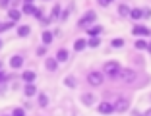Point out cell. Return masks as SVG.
<instances>
[{
    "mask_svg": "<svg viewBox=\"0 0 151 116\" xmlns=\"http://www.w3.org/2000/svg\"><path fill=\"white\" fill-rule=\"evenodd\" d=\"M120 70H122V68H120V64L114 62V60H111V62H107L105 66H103V76L107 74L111 79H116V77L120 76Z\"/></svg>",
    "mask_w": 151,
    "mask_h": 116,
    "instance_id": "obj_1",
    "label": "cell"
},
{
    "mask_svg": "<svg viewBox=\"0 0 151 116\" xmlns=\"http://www.w3.org/2000/svg\"><path fill=\"white\" fill-rule=\"evenodd\" d=\"M87 83L91 85V87H99V85L105 81V76H103V72H97V70H93V72H89L87 74Z\"/></svg>",
    "mask_w": 151,
    "mask_h": 116,
    "instance_id": "obj_2",
    "label": "cell"
},
{
    "mask_svg": "<svg viewBox=\"0 0 151 116\" xmlns=\"http://www.w3.org/2000/svg\"><path fill=\"white\" fill-rule=\"evenodd\" d=\"M112 108H114L116 112H126L130 108V101L126 97H118L114 103H112Z\"/></svg>",
    "mask_w": 151,
    "mask_h": 116,
    "instance_id": "obj_3",
    "label": "cell"
},
{
    "mask_svg": "<svg viewBox=\"0 0 151 116\" xmlns=\"http://www.w3.org/2000/svg\"><path fill=\"white\" fill-rule=\"evenodd\" d=\"M120 79H124L126 83H132L134 79H136V72L134 70H130V68H122V70H120Z\"/></svg>",
    "mask_w": 151,
    "mask_h": 116,
    "instance_id": "obj_4",
    "label": "cell"
},
{
    "mask_svg": "<svg viewBox=\"0 0 151 116\" xmlns=\"http://www.w3.org/2000/svg\"><path fill=\"white\" fill-rule=\"evenodd\" d=\"M23 66V56L22 54H12L10 56V68L12 70H19Z\"/></svg>",
    "mask_w": 151,
    "mask_h": 116,
    "instance_id": "obj_5",
    "label": "cell"
},
{
    "mask_svg": "<svg viewBox=\"0 0 151 116\" xmlns=\"http://www.w3.org/2000/svg\"><path fill=\"white\" fill-rule=\"evenodd\" d=\"M101 114H112L114 112V108H112V103H107V101H103L101 105H99V108H97Z\"/></svg>",
    "mask_w": 151,
    "mask_h": 116,
    "instance_id": "obj_6",
    "label": "cell"
},
{
    "mask_svg": "<svg viewBox=\"0 0 151 116\" xmlns=\"http://www.w3.org/2000/svg\"><path fill=\"white\" fill-rule=\"evenodd\" d=\"M35 77H37V74L33 70H25L22 74V79L25 81V83H33V81H35Z\"/></svg>",
    "mask_w": 151,
    "mask_h": 116,
    "instance_id": "obj_7",
    "label": "cell"
},
{
    "mask_svg": "<svg viewBox=\"0 0 151 116\" xmlns=\"http://www.w3.org/2000/svg\"><path fill=\"white\" fill-rule=\"evenodd\" d=\"M8 18H10V21H12V23H16V21H19V18H22V12H19V10L10 8L8 10Z\"/></svg>",
    "mask_w": 151,
    "mask_h": 116,
    "instance_id": "obj_8",
    "label": "cell"
},
{
    "mask_svg": "<svg viewBox=\"0 0 151 116\" xmlns=\"http://www.w3.org/2000/svg\"><path fill=\"white\" fill-rule=\"evenodd\" d=\"M132 33H134V35H139V37H145V35H149L151 31L147 29V27H143V25H136L132 29Z\"/></svg>",
    "mask_w": 151,
    "mask_h": 116,
    "instance_id": "obj_9",
    "label": "cell"
},
{
    "mask_svg": "<svg viewBox=\"0 0 151 116\" xmlns=\"http://www.w3.org/2000/svg\"><path fill=\"white\" fill-rule=\"evenodd\" d=\"M54 60H56V62H66V60H68V50L66 49H58Z\"/></svg>",
    "mask_w": 151,
    "mask_h": 116,
    "instance_id": "obj_10",
    "label": "cell"
},
{
    "mask_svg": "<svg viewBox=\"0 0 151 116\" xmlns=\"http://www.w3.org/2000/svg\"><path fill=\"white\" fill-rule=\"evenodd\" d=\"M23 95H25V97H33V95H37V87L33 83H25V87H23Z\"/></svg>",
    "mask_w": 151,
    "mask_h": 116,
    "instance_id": "obj_11",
    "label": "cell"
},
{
    "mask_svg": "<svg viewBox=\"0 0 151 116\" xmlns=\"http://www.w3.org/2000/svg\"><path fill=\"white\" fill-rule=\"evenodd\" d=\"M41 39H43V47H47V45H50V43H52V39H54V33H52V31H43Z\"/></svg>",
    "mask_w": 151,
    "mask_h": 116,
    "instance_id": "obj_12",
    "label": "cell"
},
{
    "mask_svg": "<svg viewBox=\"0 0 151 116\" xmlns=\"http://www.w3.org/2000/svg\"><path fill=\"white\" fill-rule=\"evenodd\" d=\"M45 68H47L49 72H56V68H58V62L54 60V58H47V60H45Z\"/></svg>",
    "mask_w": 151,
    "mask_h": 116,
    "instance_id": "obj_13",
    "label": "cell"
},
{
    "mask_svg": "<svg viewBox=\"0 0 151 116\" xmlns=\"http://www.w3.org/2000/svg\"><path fill=\"white\" fill-rule=\"evenodd\" d=\"M91 21H95V12H87L83 16V18L80 19V25H87V23H91Z\"/></svg>",
    "mask_w": 151,
    "mask_h": 116,
    "instance_id": "obj_14",
    "label": "cell"
},
{
    "mask_svg": "<svg viewBox=\"0 0 151 116\" xmlns=\"http://www.w3.org/2000/svg\"><path fill=\"white\" fill-rule=\"evenodd\" d=\"M16 33H18V37H22V39H23V37H29V33H31V27H29V25H19Z\"/></svg>",
    "mask_w": 151,
    "mask_h": 116,
    "instance_id": "obj_15",
    "label": "cell"
},
{
    "mask_svg": "<svg viewBox=\"0 0 151 116\" xmlns=\"http://www.w3.org/2000/svg\"><path fill=\"white\" fill-rule=\"evenodd\" d=\"M81 103L87 105V107H89V105H93V103H95L93 93H83V95H81Z\"/></svg>",
    "mask_w": 151,
    "mask_h": 116,
    "instance_id": "obj_16",
    "label": "cell"
},
{
    "mask_svg": "<svg viewBox=\"0 0 151 116\" xmlns=\"http://www.w3.org/2000/svg\"><path fill=\"white\" fill-rule=\"evenodd\" d=\"M19 12H22V14H31V16H33V12H35V6H33L31 2H25V4L22 6V10H19Z\"/></svg>",
    "mask_w": 151,
    "mask_h": 116,
    "instance_id": "obj_17",
    "label": "cell"
},
{
    "mask_svg": "<svg viewBox=\"0 0 151 116\" xmlns=\"http://www.w3.org/2000/svg\"><path fill=\"white\" fill-rule=\"evenodd\" d=\"M130 18H132V19H142L143 18L142 8H132V10H130Z\"/></svg>",
    "mask_w": 151,
    "mask_h": 116,
    "instance_id": "obj_18",
    "label": "cell"
},
{
    "mask_svg": "<svg viewBox=\"0 0 151 116\" xmlns=\"http://www.w3.org/2000/svg\"><path fill=\"white\" fill-rule=\"evenodd\" d=\"M85 47H87V41H85V39H78V41L74 43V49H76V50H83Z\"/></svg>",
    "mask_w": 151,
    "mask_h": 116,
    "instance_id": "obj_19",
    "label": "cell"
},
{
    "mask_svg": "<svg viewBox=\"0 0 151 116\" xmlns=\"http://www.w3.org/2000/svg\"><path fill=\"white\" fill-rule=\"evenodd\" d=\"M47 105H49V97H47L45 93H39V107H41V108H45Z\"/></svg>",
    "mask_w": 151,
    "mask_h": 116,
    "instance_id": "obj_20",
    "label": "cell"
},
{
    "mask_svg": "<svg viewBox=\"0 0 151 116\" xmlns=\"http://www.w3.org/2000/svg\"><path fill=\"white\" fill-rule=\"evenodd\" d=\"M118 12H120V16H122V18L130 16V8H128L126 4H120V6H118Z\"/></svg>",
    "mask_w": 151,
    "mask_h": 116,
    "instance_id": "obj_21",
    "label": "cell"
},
{
    "mask_svg": "<svg viewBox=\"0 0 151 116\" xmlns=\"http://www.w3.org/2000/svg\"><path fill=\"white\" fill-rule=\"evenodd\" d=\"M103 31V27H99V25H95V27H91V29H89V35H91V39H93V37H97L99 35V33H101Z\"/></svg>",
    "mask_w": 151,
    "mask_h": 116,
    "instance_id": "obj_22",
    "label": "cell"
},
{
    "mask_svg": "<svg viewBox=\"0 0 151 116\" xmlns=\"http://www.w3.org/2000/svg\"><path fill=\"white\" fill-rule=\"evenodd\" d=\"M10 77H12V76H8V74H6V72H2V70H0V83H2V85H4L6 81L10 79Z\"/></svg>",
    "mask_w": 151,
    "mask_h": 116,
    "instance_id": "obj_23",
    "label": "cell"
},
{
    "mask_svg": "<svg viewBox=\"0 0 151 116\" xmlns=\"http://www.w3.org/2000/svg\"><path fill=\"white\" fill-rule=\"evenodd\" d=\"M50 16H52V18H60V6H58V4H54V8H52V12H50Z\"/></svg>",
    "mask_w": 151,
    "mask_h": 116,
    "instance_id": "obj_24",
    "label": "cell"
},
{
    "mask_svg": "<svg viewBox=\"0 0 151 116\" xmlns=\"http://www.w3.org/2000/svg\"><path fill=\"white\" fill-rule=\"evenodd\" d=\"M10 116H25V110H23V108H14Z\"/></svg>",
    "mask_w": 151,
    "mask_h": 116,
    "instance_id": "obj_25",
    "label": "cell"
},
{
    "mask_svg": "<svg viewBox=\"0 0 151 116\" xmlns=\"http://www.w3.org/2000/svg\"><path fill=\"white\" fill-rule=\"evenodd\" d=\"M64 83H66L68 87H76V79H74V77H72V76H68L66 79H64Z\"/></svg>",
    "mask_w": 151,
    "mask_h": 116,
    "instance_id": "obj_26",
    "label": "cell"
},
{
    "mask_svg": "<svg viewBox=\"0 0 151 116\" xmlns=\"http://www.w3.org/2000/svg\"><path fill=\"white\" fill-rule=\"evenodd\" d=\"M114 49H118V47H122L124 45V39H112V43H111Z\"/></svg>",
    "mask_w": 151,
    "mask_h": 116,
    "instance_id": "obj_27",
    "label": "cell"
},
{
    "mask_svg": "<svg viewBox=\"0 0 151 116\" xmlns=\"http://www.w3.org/2000/svg\"><path fill=\"white\" fill-rule=\"evenodd\" d=\"M136 49H139V50L147 49V43H145V41H142V39H139V41H136Z\"/></svg>",
    "mask_w": 151,
    "mask_h": 116,
    "instance_id": "obj_28",
    "label": "cell"
},
{
    "mask_svg": "<svg viewBox=\"0 0 151 116\" xmlns=\"http://www.w3.org/2000/svg\"><path fill=\"white\" fill-rule=\"evenodd\" d=\"M97 45H99V39H97V37L89 39V43H87V47H97Z\"/></svg>",
    "mask_w": 151,
    "mask_h": 116,
    "instance_id": "obj_29",
    "label": "cell"
},
{
    "mask_svg": "<svg viewBox=\"0 0 151 116\" xmlns=\"http://www.w3.org/2000/svg\"><path fill=\"white\" fill-rule=\"evenodd\" d=\"M47 54V47H39L37 49V56H45Z\"/></svg>",
    "mask_w": 151,
    "mask_h": 116,
    "instance_id": "obj_30",
    "label": "cell"
},
{
    "mask_svg": "<svg viewBox=\"0 0 151 116\" xmlns=\"http://www.w3.org/2000/svg\"><path fill=\"white\" fill-rule=\"evenodd\" d=\"M142 14H143V18H149L151 16V8H142Z\"/></svg>",
    "mask_w": 151,
    "mask_h": 116,
    "instance_id": "obj_31",
    "label": "cell"
},
{
    "mask_svg": "<svg viewBox=\"0 0 151 116\" xmlns=\"http://www.w3.org/2000/svg\"><path fill=\"white\" fill-rule=\"evenodd\" d=\"M68 14H70V10H64V12L60 14V19H62V21H64V19L68 18Z\"/></svg>",
    "mask_w": 151,
    "mask_h": 116,
    "instance_id": "obj_32",
    "label": "cell"
},
{
    "mask_svg": "<svg viewBox=\"0 0 151 116\" xmlns=\"http://www.w3.org/2000/svg\"><path fill=\"white\" fill-rule=\"evenodd\" d=\"M0 8L2 10H10V2H0Z\"/></svg>",
    "mask_w": 151,
    "mask_h": 116,
    "instance_id": "obj_33",
    "label": "cell"
},
{
    "mask_svg": "<svg viewBox=\"0 0 151 116\" xmlns=\"http://www.w3.org/2000/svg\"><path fill=\"white\" fill-rule=\"evenodd\" d=\"M147 50H149V52H151V43H149V45H147Z\"/></svg>",
    "mask_w": 151,
    "mask_h": 116,
    "instance_id": "obj_34",
    "label": "cell"
},
{
    "mask_svg": "<svg viewBox=\"0 0 151 116\" xmlns=\"http://www.w3.org/2000/svg\"><path fill=\"white\" fill-rule=\"evenodd\" d=\"M0 49H2V39H0Z\"/></svg>",
    "mask_w": 151,
    "mask_h": 116,
    "instance_id": "obj_35",
    "label": "cell"
},
{
    "mask_svg": "<svg viewBox=\"0 0 151 116\" xmlns=\"http://www.w3.org/2000/svg\"><path fill=\"white\" fill-rule=\"evenodd\" d=\"M2 116H10V114H2Z\"/></svg>",
    "mask_w": 151,
    "mask_h": 116,
    "instance_id": "obj_36",
    "label": "cell"
},
{
    "mask_svg": "<svg viewBox=\"0 0 151 116\" xmlns=\"http://www.w3.org/2000/svg\"><path fill=\"white\" fill-rule=\"evenodd\" d=\"M147 116H151V112H149V114H147Z\"/></svg>",
    "mask_w": 151,
    "mask_h": 116,
    "instance_id": "obj_37",
    "label": "cell"
}]
</instances>
